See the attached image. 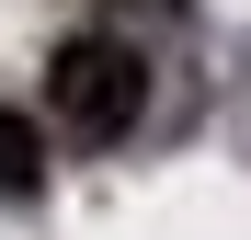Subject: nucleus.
Listing matches in <instances>:
<instances>
[{
    "instance_id": "nucleus-1",
    "label": "nucleus",
    "mask_w": 251,
    "mask_h": 240,
    "mask_svg": "<svg viewBox=\"0 0 251 240\" xmlns=\"http://www.w3.org/2000/svg\"><path fill=\"white\" fill-rule=\"evenodd\" d=\"M46 114L69 137H126L149 114V57L114 46V34H69V46L46 57Z\"/></svg>"
},
{
    "instance_id": "nucleus-2",
    "label": "nucleus",
    "mask_w": 251,
    "mask_h": 240,
    "mask_svg": "<svg viewBox=\"0 0 251 240\" xmlns=\"http://www.w3.org/2000/svg\"><path fill=\"white\" fill-rule=\"evenodd\" d=\"M46 183V137H34V114L0 103V194H34Z\"/></svg>"
}]
</instances>
